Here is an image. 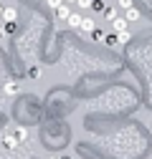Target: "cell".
<instances>
[{
    "label": "cell",
    "mask_w": 152,
    "mask_h": 159,
    "mask_svg": "<svg viewBox=\"0 0 152 159\" xmlns=\"http://www.w3.org/2000/svg\"><path fill=\"white\" fill-rule=\"evenodd\" d=\"M0 15H3V5H0Z\"/></svg>",
    "instance_id": "obj_18"
},
{
    "label": "cell",
    "mask_w": 152,
    "mask_h": 159,
    "mask_svg": "<svg viewBox=\"0 0 152 159\" xmlns=\"http://www.w3.org/2000/svg\"><path fill=\"white\" fill-rule=\"evenodd\" d=\"M64 3H76V0H64Z\"/></svg>",
    "instance_id": "obj_16"
},
{
    "label": "cell",
    "mask_w": 152,
    "mask_h": 159,
    "mask_svg": "<svg viewBox=\"0 0 152 159\" xmlns=\"http://www.w3.org/2000/svg\"><path fill=\"white\" fill-rule=\"evenodd\" d=\"M112 25H114V33H119V30H127V18L122 15H117V18H114V20H112Z\"/></svg>",
    "instance_id": "obj_5"
},
{
    "label": "cell",
    "mask_w": 152,
    "mask_h": 159,
    "mask_svg": "<svg viewBox=\"0 0 152 159\" xmlns=\"http://www.w3.org/2000/svg\"><path fill=\"white\" fill-rule=\"evenodd\" d=\"M91 35H94V41H104V38H107V35H104L99 28H94V30H91Z\"/></svg>",
    "instance_id": "obj_13"
},
{
    "label": "cell",
    "mask_w": 152,
    "mask_h": 159,
    "mask_svg": "<svg viewBox=\"0 0 152 159\" xmlns=\"http://www.w3.org/2000/svg\"><path fill=\"white\" fill-rule=\"evenodd\" d=\"M0 18H3V23H15L18 20V10L15 8H3V15Z\"/></svg>",
    "instance_id": "obj_2"
},
{
    "label": "cell",
    "mask_w": 152,
    "mask_h": 159,
    "mask_svg": "<svg viewBox=\"0 0 152 159\" xmlns=\"http://www.w3.org/2000/svg\"><path fill=\"white\" fill-rule=\"evenodd\" d=\"M132 41V33L129 30H119L117 33V43H129Z\"/></svg>",
    "instance_id": "obj_7"
},
{
    "label": "cell",
    "mask_w": 152,
    "mask_h": 159,
    "mask_svg": "<svg viewBox=\"0 0 152 159\" xmlns=\"http://www.w3.org/2000/svg\"><path fill=\"white\" fill-rule=\"evenodd\" d=\"M104 43L109 46V48H117L119 43H117V35H109V38H104Z\"/></svg>",
    "instance_id": "obj_11"
},
{
    "label": "cell",
    "mask_w": 152,
    "mask_h": 159,
    "mask_svg": "<svg viewBox=\"0 0 152 159\" xmlns=\"http://www.w3.org/2000/svg\"><path fill=\"white\" fill-rule=\"evenodd\" d=\"M81 18H84V15H79V13H71V15L66 18V28H71V30H79V25H81Z\"/></svg>",
    "instance_id": "obj_1"
},
{
    "label": "cell",
    "mask_w": 152,
    "mask_h": 159,
    "mask_svg": "<svg viewBox=\"0 0 152 159\" xmlns=\"http://www.w3.org/2000/svg\"><path fill=\"white\" fill-rule=\"evenodd\" d=\"M97 28V23L91 20V18H81V25H79V33H91Z\"/></svg>",
    "instance_id": "obj_3"
},
{
    "label": "cell",
    "mask_w": 152,
    "mask_h": 159,
    "mask_svg": "<svg viewBox=\"0 0 152 159\" xmlns=\"http://www.w3.org/2000/svg\"><path fill=\"white\" fill-rule=\"evenodd\" d=\"M69 15H71V8H69V3H64L61 8H56V18H59V20H66Z\"/></svg>",
    "instance_id": "obj_6"
},
{
    "label": "cell",
    "mask_w": 152,
    "mask_h": 159,
    "mask_svg": "<svg viewBox=\"0 0 152 159\" xmlns=\"http://www.w3.org/2000/svg\"><path fill=\"white\" fill-rule=\"evenodd\" d=\"M15 136H18V142H23V139L28 136V129H23V126H18V129H15Z\"/></svg>",
    "instance_id": "obj_10"
},
{
    "label": "cell",
    "mask_w": 152,
    "mask_h": 159,
    "mask_svg": "<svg viewBox=\"0 0 152 159\" xmlns=\"http://www.w3.org/2000/svg\"><path fill=\"white\" fill-rule=\"evenodd\" d=\"M3 33H5V30H3V28H0V38H3Z\"/></svg>",
    "instance_id": "obj_17"
},
{
    "label": "cell",
    "mask_w": 152,
    "mask_h": 159,
    "mask_svg": "<svg viewBox=\"0 0 152 159\" xmlns=\"http://www.w3.org/2000/svg\"><path fill=\"white\" fill-rule=\"evenodd\" d=\"M104 0H94V3H91V10H97V13H104Z\"/></svg>",
    "instance_id": "obj_9"
},
{
    "label": "cell",
    "mask_w": 152,
    "mask_h": 159,
    "mask_svg": "<svg viewBox=\"0 0 152 159\" xmlns=\"http://www.w3.org/2000/svg\"><path fill=\"white\" fill-rule=\"evenodd\" d=\"M46 5H48L51 10H56V8H61V5H64V0H46Z\"/></svg>",
    "instance_id": "obj_12"
},
{
    "label": "cell",
    "mask_w": 152,
    "mask_h": 159,
    "mask_svg": "<svg viewBox=\"0 0 152 159\" xmlns=\"http://www.w3.org/2000/svg\"><path fill=\"white\" fill-rule=\"evenodd\" d=\"M117 5H119L122 10H127V8H132L135 3H132V0H117Z\"/></svg>",
    "instance_id": "obj_14"
},
{
    "label": "cell",
    "mask_w": 152,
    "mask_h": 159,
    "mask_svg": "<svg viewBox=\"0 0 152 159\" xmlns=\"http://www.w3.org/2000/svg\"><path fill=\"white\" fill-rule=\"evenodd\" d=\"M124 18H127V23H135V20H140V10L132 5V8H127V10H124Z\"/></svg>",
    "instance_id": "obj_4"
},
{
    "label": "cell",
    "mask_w": 152,
    "mask_h": 159,
    "mask_svg": "<svg viewBox=\"0 0 152 159\" xmlns=\"http://www.w3.org/2000/svg\"><path fill=\"white\" fill-rule=\"evenodd\" d=\"M102 15H104V18H107V20H109V23H112V20H114V18H117V10H114V8H109V5H107V8H104V13H102Z\"/></svg>",
    "instance_id": "obj_8"
},
{
    "label": "cell",
    "mask_w": 152,
    "mask_h": 159,
    "mask_svg": "<svg viewBox=\"0 0 152 159\" xmlns=\"http://www.w3.org/2000/svg\"><path fill=\"white\" fill-rule=\"evenodd\" d=\"M76 3H79L81 8H91V3H94V0H76Z\"/></svg>",
    "instance_id": "obj_15"
}]
</instances>
